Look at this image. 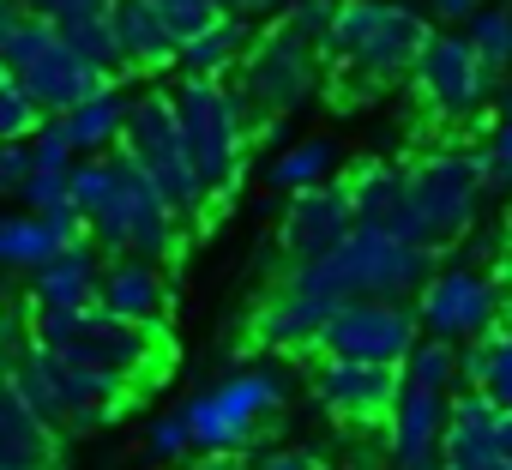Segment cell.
Listing matches in <instances>:
<instances>
[{"label": "cell", "instance_id": "cell-1", "mask_svg": "<svg viewBox=\"0 0 512 470\" xmlns=\"http://www.w3.org/2000/svg\"><path fill=\"white\" fill-rule=\"evenodd\" d=\"M350 193H356L362 223L392 229V235H404V242H416L428 254H446L476 229V211H482L488 187H482L476 151L434 145L416 163H362L350 175Z\"/></svg>", "mask_w": 512, "mask_h": 470}, {"label": "cell", "instance_id": "cell-2", "mask_svg": "<svg viewBox=\"0 0 512 470\" xmlns=\"http://www.w3.org/2000/svg\"><path fill=\"white\" fill-rule=\"evenodd\" d=\"M73 205L85 211L91 242L115 260V254H139V260H175L181 248V217L163 199V187L127 157V151H103V157H79L73 163Z\"/></svg>", "mask_w": 512, "mask_h": 470}, {"label": "cell", "instance_id": "cell-3", "mask_svg": "<svg viewBox=\"0 0 512 470\" xmlns=\"http://www.w3.org/2000/svg\"><path fill=\"white\" fill-rule=\"evenodd\" d=\"M434 278V254L404 242L392 229H374V223H356L350 242H338L326 260H308V266H284V284H296L302 296H314L326 314H338L344 302H362V296H386V302H416V290Z\"/></svg>", "mask_w": 512, "mask_h": 470}, {"label": "cell", "instance_id": "cell-4", "mask_svg": "<svg viewBox=\"0 0 512 470\" xmlns=\"http://www.w3.org/2000/svg\"><path fill=\"white\" fill-rule=\"evenodd\" d=\"M37 344H49L55 356L115 380V386H139L145 374H157L163 362V326H139L109 314L103 302L91 308H31Z\"/></svg>", "mask_w": 512, "mask_h": 470}, {"label": "cell", "instance_id": "cell-5", "mask_svg": "<svg viewBox=\"0 0 512 470\" xmlns=\"http://www.w3.org/2000/svg\"><path fill=\"white\" fill-rule=\"evenodd\" d=\"M175 103V121H181V139L211 187V199H229L241 169H247V151H253V103L223 85V79H199V73H181V85L169 91Z\"/></svg>", "mask_w": 512, "mask_h": 470}, {"label": "cell", "instance_id": "cell-6", "mask_svg": "<svg viewBox=\"0 0 512 470\" xmlns=\"http://www.w3.org/2000/svg\"><path fill=\"white\" fill-rule=\"evenodd\" d=\"M0 67L19 73V79L31 85V97H37L49 115H67V109H79L85 97H97V91L109 85V73L91 67V61L67 43L61 25L25 13L19 0H7V13H0Z\"/></svg>", "mask_w": 512, "mask_h": 470}, {"label": "cell", "instance_id": "cell-7", "mask_svg": "<svg viewBox=\"0 0 512 470\" xmlns=\"http://www.w3.org/2000/svg\"><path fill=\"white\" fill-rule=\"evenodd\" d=\"M428 37H434V25L416 7H404V0H344L320 55L350 79L392 85V79H404L416 67Z\"/></svg>", "mask_w": 512, "mask_h": 470}, {"label": "cell", "instance_id": "cell-8", "mask_svg": "<svg viewBox=\"0 0 512 470\" xmlns=\"http://www.w3.org/2000/svg\"><path fill=\"white\" fill-rule=\"evenodd\" d=\"M7 386H19V392H25L55 428H67V434H85V428L121 416V404L133 398V386H115V380H103V374H91V368L55 356V350L37 344V338L7 362Z\"/></svg>", "mask_w": 512, "mask_h": 470}, {"label": "cell", "instance_id": "cell-9", "mask_svg": "<svg viewBox=\"0 0 512 470\" xmlns=\"http://www.w3.org/2000/svg\"><path fill=\"white\" fill-rule=\"evenodd\" d=\"M290 404V380L272 368V362H253V368H235L229 380L205 386L199 398H187V422H193V440L199 452H247L253 434H260L278 410Z\"/></svg>", "mask_w": 512, "mask_h": 470}, {"label": "cell", "instance_id": "cell-10", "mask_svg": "<svg viewBox=\"0 0 512 470\" xmlns=\"http://www.w3.org/2000/svg\"><path fill=\"white\" fill-rule=\"evenodd\" d=\"M121 151L163 187V199L175 205L181 223H199L217 205L211 187H205V175H199V163H193V151H187V139H181V121H175V103L169 97H133Z\"/></svg>", "mask_w": 512, "mask_h": 470}, {"label": "cell", "instance_id": "cell-11", "mask_svg": "<svg viewBox=\"0 0 512 470\" xmlns=\"http://www.w3.org/2000/svg\"><path fill=\"white\" fill-rule=\"evenodd\" d=\"M506 278L500 272H476V266H446L434 272L422 290H416V314H422V332L428 338H446V344H476L488 332L506 326Z\"/></svg>", "mask_w": 512, "mask_h": 470}, {"label": "cell", "instance_id": "cell-12", "mask_svg": "<svg viewBox=\"0 0 512 470\" xmlns=\"http://www.w3.org/2000/svg\"><path fill=\"white\" fill-rule=\"evenodd\" d=\"M410 79H416V91H422V103H428L434 115H446V121H476L482 109H494V91H500L506 73L488 67L464 31H434V37L422 43V55H416Z\"/></svg>", "mask_w": 512, "mask_h": 470}, {"label": "cell", "instance_id": "cell-13", "mask_svg": "<svg viewBox=\"0 0 512 470\" xmlns=\"http://www.w3.org/2000/svg\"><path fill=\"white\" fill-rule=\"evenodd\" d=\"M320 85V43H308L296 25H272L266 37H253L247 61H241V97L260 115H290L314 97Z\"/></svg>", "mask_w": 512, "mask_h": 470}, {"label": "cell", "instance_id": "cell-14", "mask_svg": "<svg viewBox=\"0 0 512 470\" xmlns=\"http://www.w3.org/2000/svg\"><path fill=\"white\" fill-rule=\"evenodd\" d=\"M416 344H422L416 302H386V296L344 302L320 338V350H332V356H362V362H392V368H404Z\"/></svg>", "mask_w": 512, "mask_h": 470}, {"label": "cell", "instance_id": "cell-15", "mask_svg": "<svg viewBox=\"0 0 512 470\" xmlns=\"http://www.w3.org/2000/svg\"><path fill=\"white\" fill-rule=\"evenodd\" d=\"M404 368L392 362H362V356H314V398L332 422H386L398 404Z\"/></svg>", "mask_w": 512, "mask_h": 470}, {"label": "cell", "instance_id": "cell-16", "mask_svg": "<svg viewBox=\"0 0 512 470\" xmlns=\"http://www.w3.org/2000/svg\"><path fill=\"white\" fill-rule=\"evenodd\" d=\"M356 193L350 181H326V187H308V193H290V211L278 217V254L284 266H308V260H326L338 242L356 235Z\"/></svg>", "mask_w": 512, "mask_h": 470}, {"label": "cell", "instance_id": "cell-17", "mask_svg": "<svg viewBox=\"0 0 512 470\" xmlns=\"http://www.w3.org/2000/svg\"><path fill=\"white\" fill-rule=\"evenodd\" d=\"M446 422H452V392H434L422 380H404L398 386V404L386 416V452L398 470H422V464H440L446 452Z\"/></svg>", "mask_w": 512, "mask_h": 470}, {"label": "cell", "instance_id": "cell-18", "mask_svg": "<svg viewBox=\"0 0 512 470\" xmlns=\"http://www.w3.org/2000/svg\"><path fill=\"white\" fill-rule=\"evenodd\" d=\"M326 320H332V314H326L314 296H302L296 284H278V290L260 302V314H253V344H266V350H278V356H308V350H320Z\"/></svg>", "mask_w": 512, "mask_h": 470}, {"label": "cell", "instance_id": "cell-19", "mask_svg": "<svg viewBox=\"0 0 512 470\" xmlns=\"http://www.w3.org/2000/svg\"><path fill=\"white\" fill-rule=\"evenodd\" d=\"M97 296H103V266L91 235L67 242L49 266L31 272V308H91Z\"/></svg>", "mask_w": 512, "mask_h": 470}, {"label": "cell", "instance_id": "cell-20", "mask_svg": "<svg viewBox=\"0 0 512 470\" xmlns=\"http://www.w3.org/2000/svg\"><path fill=\"white\" fill-rule=\"evenodd\" d=\"M109 314L121 320H139V326H163L169 314V284H163V266L157 260H139V254H115L103 266V296H97Z\"/></svg>", "mask_w": 512, "mask_h": 470}, {"label": "cell", "instance_id": "cell-21", "mask_svg": "<svg viewBox=\"0 0 512 470\" xmlns=\"http://www.w3.org/2000/svg\"><path fill=\"white\" fill-rule=\"evenodd\" d=\"M61 434L19 386L0 392V464H25V470H55V452H61Z\"/></svg>", "mask_w": 512, "mask_h": 470}, {"label": "cell", "instance_id": "cell-22", "mask_svg": "<svg viewBox=\"0 0 512 470\" xmlns=\"http://www.w3.org/2000/svg\"><path fill=\"white\" fill-rule=\"evenodd\" d=\"M115 25H121L127 73H169V67H181V31L151 7V0H121Z\"/></svg>", "mask_w": 512, "mask_h": 470}, {"label": "cell", "instance_id": "cell-23", "mask_svg": "<svg viewBox=\"0 0 512 470\" xmlns=\"http://www.w3.org/2000/svg\"><path fill=\"white\" fill-rule=\"evenodd\" d=\"M79 235H91L85 223H61V217H43V211H19V217H7L0 223V260H7L13 272H37V266H49L67 242H79Z\"/></svg>", "mask_w": 512, "mask_h": 470}, {"label": "cell", "instance_id": "cell-24", "mask_svg": "<svg viewBox=\"0 0 512 470\" xmlns=\"http://www.w3.org/2000/svg\"><path fill=\"white\" fill-rule=\"evenodd\" d=\"M253 49V31L241 13H217L211 25H199L193 37H181V73H199V79H223L247 61Z\"/></svg>", "mask_w": 512, "mask_h": 470}, {"label": "cell", "instance_id": "cell-25", "mask_svg": "<svg viewBox=\"0 0 512 470\" xmlns=\"http://www.w3.org/2000/svg\"><path fill=\"white\" fill-rule=\"evenodd\" d=\"M127 115H133V97H121L115 85H103L97 97H85L79 109H67V133L79 145V157H103V151H121L127 139Z\"/></svg>", "mask_w": 512, "mask_h": 470}, {"label": "cell", "instance_id": "cell-26", "mask_svg": "<svg viewBox=\"0 0 512 470\" xmlns=\"http://www.w3.org/2000/svg\"><path fill=\"white\" fill-rule=\"evenodd\" d=\"M338 169H344V151H338L332 139H296V145H284V151L272 157L266 181H272L278 193H308V187L338 181Z\"/></svg>", "mask_w": 512, "mask_h": 470}, {"label": "cell", "instance_id": "cell-27", "mask_svg": "<svg viewBox=\"0 0 512 470\" xmlns=\"http://www.w3.org/2000/svg\"><path fill=\"white\" fill-rule=\"evenodd\" d=\"M464 386H482L512 410V326L464 344Z\"/></svg>", "mask_w": 512, "mask_h": 470}, {"label": "cell", "instance_id": "cell-28", "mask_svg": "<svg viewBox=\"0 0 512 470\" xmlns=\"http://www.w3.org/2000/svg\"><path fill=\"white\" fill-rule=\"evenodd\" d=\"M67 31V43L91 61V67H103L109 79L127 67V55H121V25H115V13H91V19H73V25H61Z\"/></svg>", "mask_w": 512, "mask_h": 470}, {"label": "cell", "instance_id": "cell-29", "mask_svg": "<svg viewBox=\"0 0 512 470\" xmlns=\"http://www.w3.org/2000/svg\"><path fill=\"white\" fill-rule=\"evenodd\" d=\"M464 37L476 43V55L500 73H512V7H476L464 19Z\"/></svg>", "mask_w": 512, "mask_h": 470}, {"label": "cell", "instance_id": "cell-30", "mask_svg": "<svg viewBox=\"0 0 512 470\" xmlns=\"http://www.w3.org/2000/svg\"><path fill=\"white\" fill-rule=\"evenodd\" d=\"M49 121V109L31 97V85L19 73H0V139H31Z\"/></svg>", "mask_w": 512, "mask_h": 470}, {"label": "cell", "instance_id": "cell-31", "mask_svg": "<svg viewBox=\"0 0 512 470\" xmlns=\"http://www.w3.org/2000/svg\"><path fill=\"white\" fill-rule=\"evenodd\" d=\"M145 452H151L157 464H187V458H199V440H193V422H187V410H169V416H157V422L145 428Z\"/></svg>", "mask_w": 512, "mask_h": 470}, {"label": "cell", "instance_id": "cell-32", "mask_svg": "<svg viewBox=\"0 0 512 470\" xmlns=\"http://www.w3.org/2000/svg\"><path fill=\"white\" fill-rule=\"evenodd\" d=\"M31 157H37V169H73V163H79V145H73V133H67L61 115H49V121L31 133Z\"/></svg>", "mask_w": 512, "mask_h": 470}, {"label": "cell", "instance_id": "cell-33", "mask_svg": "<svg viewBox=\"0 0 512 470\" xmlns=\"http://www.w3.org/2000/svg\"><path fill=\"white\" fill-rule=\"evenodd\" d=\"M338 7H344V0H290L284 25H296L308 43H320V49H326V37H332V25H338Z\"/></svg>", "mask_w": 512, "mask_h": 470}, {"label": "cell", "instance_id": "cell-34", "mask_svg": "<svg viewBox=\"0 0 512 470\" xmlns=\"http://www.w3.org/2000/svg\"><path fill=\"white\" fill-rule=\"evenodd\" d=\"M19 7L49 19V25H73V19H91V13H115L121 0H19Z\"/></svg>", "mask_w": 512, "mask_h": 470}, {"label": "cell", "instance_id": "cell-35", "mask_svg": "<svg viewBox=\"0 0 512 470\" xmlns=\"http://www.w3.org/2000/svg\"><path fill=\"white\" fill-rule=\"evenodd\" d=\"M31 175H37V157H31V139H0V187H7V193L19 199Z\"/></svg>", "mask_w": 512, "mask_h": 470}, {"label": "cell", "instance_id": "cell-36", "mask_svg": "<svg viewBox=\"0 0 512 470\" xmlns=\"http://www.w3.org/2000/svg\"><path fill=\"white\" fill-rule=\"evenodd\" d=\"M151 7H157V13L181 31V37H193L199 25H211V19L223 13V0H151Z\"/></svg>", "mask_w": 512, "mask_h": 470}, {"label": "cell", "instance_id": "cell-37", "mask_svg": "<svg viewBox=\"0 0 512 470\" xmlns=\"http://www.w3.org/2000/svg\"><path fill=\"white\" fill-rule=\"evenodd\" d=\"M476 163H482V187L488 193H512V151H500L494 139L476 151Z\"/></svg>", "mask_w": 512, "mask_h": 470}, {"label": "cell", "instance_id": "cell-38", "mask_svg": "<svg viewBox=\"0 0 512 470\" xmlns=\"http://www.w3.org/2000/svg\"><path fill=\"white\" fill-rule=\"evenodd\" d=\"M247 470H326L314 452H266V458H253Z\"/></svg>", "mask_w": 512, "mask_h": 470}, {"label": "cell", "instance_id": "cell-39", "mask_svg": "<svg viewBox=\"0 0 512 470\" xmlns=\"http://www.w3.org/2000/svg\"><path fill=\"white\" fill-rule=\"evenodd\" d=\"M169 470H247L235 452H199V458H187V464H169Z\"/></svg>", "mask_w": 512, "mask_h": 470}, {"label": "cell", "instance_id": "cell-40", "mask_svg": "<svg viewBox=\"0 0 512 470\" xmlns=\"http://www.w3.org/2000/svg\"><path fill=\"white\" fill-rule=\"evenodd\" d=\"M428 7H434V19H446V25H464L482 0H428Z\"/></svg>", "mask_w": 512, "mask_h": 470}, {"label": "cell", "instance_id": "cell-41", "mask_svg": "<svg viewBox=\"0 0 512 470\" xmlns=\"http://www.w3.org/2000/svg\"><path fill=\"white\" fill-rule=\"evenodd\" d=\"M494 121H512V73H506L500 91H494Z\"/></svg>", "mask_w": 512, "mask_h": 470}, {"label": "cell", "instance_id": "cell-42", "mask_svg": "<svg viewBox=\"0 0 512 470\" xmlns=\"http://www.w3.org/2000/svg\"><path fill=\"white\" fill-rule=\"evenodd\" d=\"M266 7H278V0H223V13H241V19H253V13H266Z\"/></svg>", "mask_w": 512, "mask_h": 470}, {"label": "cell", "instance_id": "cell-43", "mask_svg": "<svg viewBox=\"0 0 512 470\" xmlns=\"http://www.w3.org/2000/svg\"><path fill=\"white\" fill-rule=\"evenodd\" d=\"M446 470H512V458L500 452V458H488V464H446Z\"/></svg>", "mask_w": 512, "mask_h": 470}, {"label": "cell", "instance_id": "cell-44", "mask_svg": "<svg viewBox=\"0 0 512 470\" xmlns=\"http://www.w3.org/2000/svg\"><path fill=\"white\" fill-rule=\"evenodd\" d=\"M488 139H494L500 151H512V121H494V133H488Z\"/></svg>", "mask_w": 512, "mask_h": 470}, {"label": "cell", "instance_id": "cell-45", "mask_svg": "<svg viewBox=\"0 0 512 470\" xmlns=\"http://www.w3.org/2000/svg\"><path fill=\"white\" fill-rule=\"evenodd\" d=\"M500 452H506V458H512V410H506V416H500Z\"/></svg>", "mask_w": 512, "mask_h": 470}, {"label": "cell", "instance_id": "cell-46", "mask_svg": "<svg viewBox=\"0 0 512 470\" xmlns=\"http://www.w3.org/2000/svg\"><path fill=\"white\" fill-rule=\"evenodd\" d=\"M500 278H506V290H512V254H506V260H500Z\"/></svg>", "mask_w": 512, "mask_h": 470}, {"label": "cell", "instance_id": "cell-47", "mask_svg": "<svg viewBox=\"0 0 512 470\" xmlns=\"http://www.w3.org/2000/svg\"><path fill=\"white\" fill-rule=\"evenodd\" d=\"M0 470H25V464H0Z\"/></svg>", "mask_w": 512, "mask_h": 470}, {"label": "cell", "instance_id": "cell-48", "mask_svg": "<svg viewBox=\"0 0 512 470\" xmlns=\"http://www.w3.org/2000/svg\"><path fill=\"white\" fill-rule=\"evenodd\" d=\"M506 326H512V308H506Z\"/></svg>", "mask_w": 512, "mask_h": 470}, {"label": "cell", "instance_id": "cell-49", "mask_svg": "<svg viewBox=\"0 0 512 470\" xmlns=\"http://www.w3.org/2000/svg\"><path fill=\"white\" fill-rule=\"evenodd\" d=\"M482 7H488V0H482Z\"/></svg>", "mask_w": 512, "mask_h": 470}]
</instances>
